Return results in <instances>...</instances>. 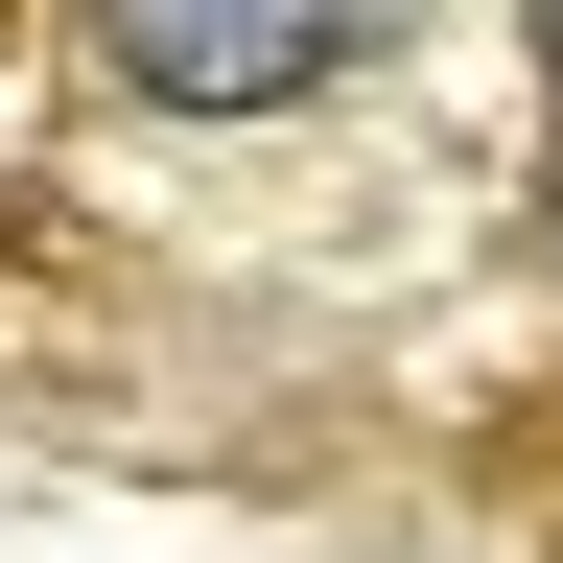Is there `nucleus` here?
I'll return each instance as SVG.
<instances>
[{"label": "nucleus", "instance_id": "f257e3e1", "mask_svg": "<svg viewBox=\"0 0 563 563\" xmlns=\"http://www.w3.org/2000/svg\"><path fill=\"white\" fill-rule=\"evenodd\" d=\"M399 0H95V47L141 70L165 118H282L306 70H352Z\"/></svg>", "mask_w": 563, "mask_h": 563}, {"label": "nucleus", "instance_id": "f03ea898", "mask_svg": "<svg viewBox=\"0 0 563 563\" xmlns=\"http://www.w3.org/2000/svg\"><path fill=\"white\" fill-rule=\"evenodd\" d=\"M540 47H563V0H540Z\"/></svg>", "mask_w": 563, "mask_h": 563}]
</instances>
